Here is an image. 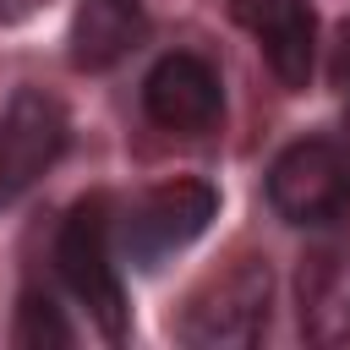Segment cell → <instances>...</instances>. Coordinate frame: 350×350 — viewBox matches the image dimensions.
I'll return each instance as SVG.
<instances>
[{
    "label": "cell",
    "mask_w": 350,
    "mask_h": 350,
    "mask_svg": "<svg viewBox=\"0 0 350 350\" xmlns=\"http://www.w3.org/2000/svg\"><path fill=\"white\" fill-rule=\"evenodd\" d=\"M109 235H115V224H109L104 197L77 202L60 219V230H55V273L77 295V306H88V317L109 339H120L126 334V284H120L115 241Z\"/></svg>",
    "instance_id": "1"
},
{
    "label": "cell",
    "mask_w": 350,
    "mask_h": 350,
    "mask_svg": "<svg viewBox=\"0 0 350 350\" xmlns=\"http://www.w3.org/2000/svg\"><path fill=\"white\" fill-rule=\"evenodd\" d=\"M268 208L284 224L328 230L350 213V153L328 137H301L268 164Z\"/></svg>",
    "instance_id": "2"
},
{
    "label": "cell",
    "mask_w": 350,
    "mask_h": 350,
    "mask_svg": "<svg viewBox=\"0 0 350 350\" xmlns=\"http://www.w3.org/2000/svg\"><path fill=\"white\" fill-rule=\"evenodd\" d=\"M268 301H273V273L257 257L230 262L213 273L180 312L175 334L197 350H230V345H257L268 328Z\"/></svg>",
    "instance_id": "3"
},
{
    "label": "cell",
    "mask_w": 350,
    "mask_h": 350,
    "mask_svg": "<svg viewBox=\"0 0 350 350\" xmlns=\"http://www.w3.org/2000/svg\"><path fill=\"white\" fill-rule=\"evenodd\" d=\"M213 213H219V191L208 180H164L120 213V252L137 268H159L164 257L191 246L213 224Z\"/></svg>",
    "instance_id": "4"
},
{
    "label": "cell",
    "mask_w": 350,
    "mask_h": 350,
    "mask_svg": "<svg viewBox=\"0 0 350 350\" xmlns=\"http://www.w3.org/2000/svg\"><path fill=\"white\" fill-rule=\"evenodd\" d=\"M142 109L159 131H175V137H202L219 126L224 115V88H219V71L191 55V49H175V55H159L153 71L142 77Z\"/></svg>",
    "instance_id": "5"
},
{
    "label": "cell",
    "mask_w": 350,
    "mask_h": 350,
    "mask_svg": "<svg viewBox=\"0 0 350 350\" xmlns=\"http://www.w3.org/2000/svg\"><path fill=\"white\" fill-rule=\"evenodd\" d=\"M295 323L312 345H345L350 339V230H334L306 246L295 273Z\"/></svg>",
    "instance_id": "6"
},
{
    "label": "cell",
    "mask_w": 350,
    "mask_h": 350,
    "mask_svg": "<svg viewBox=\"0 0 350 350\" xmlns=\"http://www.w3.org/2000/svg\"><path fill=\"white\" fill-rule=\"evenodd\" d=\"M241 27L257 38L268 71L284 88H306L317 66V16L306 0H230Z\"/></svg>",
    "instance_id": "7"
},
{
    "label": "cell",
    "mask_w": 350,
    "mask_h": 350,
    "mask_svg": "<svg viewBox=\"0 0 350 350\" xmlns=\"http://www.w3.org/2000/svg\"><path fill=\"white\" fill-rule=\"evenodd\" d=\"M66 148V115L49 93H16L11 109L0 115V186L5 197L38 180Z\"/></svg>",
    "instance_id": "8"
},
{
    "label": "cell",
    "mask_w": 350,
    "mask_h": 350,
    "mask_svg": "<svg viewBox=\"0 0 350 350\" xmlns=\"http://www.w3.org/2000/svg\"><path fill=\"white\" fill-rule=\"evenodd\" d=\"M142 0H77L71 16V66L77 71H109L142 44Z\"/></svg>",
    "instance_id": "9"
},
{
    "label": "cell",
    "mask_w": 350,
    "mask_h": 350,
    "mask_svg": "<svg viewBox=\"0 0 350 350\" xmlns=\"http://www.w3.org/2000/svg\"><path fill=\"white\" fill-rule=\"evenodd\" d=\"M16 345H71V328L49 295H22L16 306Z\"/></svg>",
    "instance_id": "10"
},
{
    "label": "cell",
    "mask_w": 350,
    "mask_h": 350,
    "mask_svg": "<svg viewBox=\"0 0 350 350\" xmlns=\"http://www.w3.org/2000/svg\"><path fill=\"white\" fill-rule=\"evenodd\" d=\"M328 77L345 98V153H350V22H339L334 33V55H328Z\"/></svg>",
    "instance_id": "11"
},
{
    "label": "cell",
    "mask_w": 350,
    "mask_h": 350,
    "mask_svg": "<svg viewBox=\"0 0 350 350\" xmlns=\"http://www.w3.org/2000/svg\"><path fill=\"white\" fill-rule=\"evenodd\" d=\"M49 0H0V27H11V22H27V16H38Z\"/></svg>",
    "instance_id": "12"
},
{
    "label": "cell",
    "mask_w": 350,
    "mask_h": 350,
    "mask_svg": "<svg viewBox=\"0 0 350 350\" xmlns=\"http://www.w3.org/2000/svg\"><path fill=\"white\" fill-rule=\"evenodd\" d=\"M0 197H5V186H0Z\"/></svg>",
    "instance_id": "13"
}]
</instances>
